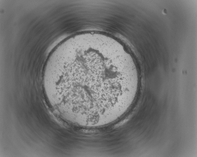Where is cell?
I'll list each match as a JSON object with an SVG mask.
<instances>
[{
    "label": "cell",
    "mask_w": 197,
    "mask_h": 157,
    "mask_svg": "<svg viewBox=\"0 0 197 157\" xmlns=\"http://www.w3.org/2000/svg\"><path fill=\"white\" fill-rule=\"evenodd\" d=\"M128 79L112 52L75 41L51 55L43 81L50 94L71 113L95 117L118 105L126 91Z\"/></svg>",
    "instance_id": "6da1fadb"
}]
</instances>
